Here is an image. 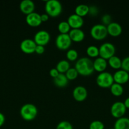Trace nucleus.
Instances as JSON below:
<instances>
[{"label": "nucleus", "instance_id": "obj_1", "mask_svg": "<svg viewBox=\"0 0 129 129\" xmlns=\"http://www.w3.org/2000/svg\"><path fill=\"white\" fill-rule=\"evenodd\" d=\"M75 68L78 73V74L83 76L91 75L94 71L93 62L88 57H82L78 59L76 62Z\"/></svg>", "mask_w": 129, "mask_h": 129}, {"label": "nucleus", "instance_id": "obj_35", "mask_svg": "<svg viewBox=\"0 0 129 129\" xmlns=\"http://www.w3.org/2000/svg\"><path fill=\"white\" fill-rule=\"evenodd\" d=\"M49 15L46 13H44L40 15V19H41L42 22H46L49 20Z\"/></svg>", "mask_w": 129, "mask_h": 129}, {"label": "nucleus", "instance_id": "obj_6", "mask_svg": "<svg viewBox=\"0 0 129 129\" xmlns=\"http://www.w3.org/2000/svg\"><path fill=\"white\" fill-rule=\"evenodd\" d=\"M99 56L106 60H108L110 58L115 55V45L110 42H105L102 44L99 48Z\"/></svg>", "mask_w": 129, "mask_h": 129}, {"label": "nucleus", "instance_id": "obj_27", "mask_svg": "<svg viewBox=\"0 0 129 129\" xmlns=\"http://www.w3.org/2000/svg\"><path fill=\"white\" fill-rule=\"evenodd\" d=\"M78 73L75 68H70L65 73V76L68 80H73L78 77Z\"/></svg>", "mask_w": 129, "mask_h": 129}, {"label": "nucleus", "instance_id": "obj_37", "mask_svg": "<svg viewBox=\"0 0 129 129\" xmlns=\"http://www.w3.org/2000/svg\"><path fill=\"white\" fill-rule=\"evenodd\" d=\"M5 122V115H4L2 113H1V112H0V127H1V126L4 124Z\"/></svg>", "mask_w": 129, "mask_h": 129}, {"label": "nucleus", "instance_id": "obj_14", "mask_svg": "<svg viewBox=\"0 0 129 129\" xmlns=\"http://www.w3.org/2000/svg\"><path fill=\"white\" fill-rule=\"evenodd\" d=\"M26 22L29 26L32 27H37L41 24L42 21L40 19V15L36 12H33L29 14L25 18Z\"/></svg>", "mask_w": 129, "mask_h": 129}, {"label": "nucleus", "instance_id": "obj_12", "mask_svg": "<svg viewBox=\"0 0 129 129\" xmlns=\"http://www.w3.org/2000/svg\"><path fill=\"white\" fill-rule=\"evenodd\" d=\"M113 76L114 82L121 85L127 83L129 80V73L122 69L116 71Z\"/></svg>", "mask_w": 129, "mask_h": 129}, {"label": "nucleus", "instance_id": "obj_16", "mask_svg": "<svg viewBox=\"0 0 129 129\" xmlns=\"http://www.w3.org/2000/svg\"><path fill=\"white\" fill-rule=\"evenodd\" d=\"M106 28L108 34L112 37H118L122 33V27L118 23L111 22L108 26H106Z\"/></svg>", "mask_w": 129, "mask_h": 129}, {"label": "nucleus", "instance_id": "obj_7", "mask_svg": "<svg viewBox=\"0 0 129 129\" xmlns=\"http://www.w3.org/2000/svg\"><path fill=\"white\" fill-rule=\"evenodd\" d=\"M126 108L123 102H117L114 103L110 108L111 114L114 118H120L124 116L126 113Z\"/></svg>", "mask_w": 129, "mask_h": 129}, {"label": "nucleus", "instance_id": "obj_30", "mask_svg": "<svg viewBox=\"0 0 129 129\" xmlns=\"http://www.w3.org/2000/svg\"><path fill=\"white\" fill-rule=\"evenodd\" d=\"M56 129H73V126L68 121L63 120L57 125Z\"/></svg>", "mask_w": 129, "mask_h": 129}, {"label": "nucleus", "instance_id": "obj_2", "mask_svg": "<svg viewBox=\"0 0 129 129\" xmlns=\"http://www.w3.org/2000/svg\"><path fill=\"white\" fill-rule=\"evenodd\" d=\"M45 10L49 16L56 17L62 11V5L58 0H48L46 2Z\"/></svg>", "mask_w": 129, "mask_h": 129}, {"label": "nucleus", "instance_id": "obj_17", "mask_svg": "<svg viewBox=\"0 0 129 129\" xmlns=\"http://www.w3.org/2000/svg\"><path fill=\"white\" fill-rule=\"evenodd\" d=\"M68 35H69L72 41L75 42H82L85 38L84 32L80 28L71 29L70 32L68 33Z\"/></svg>", "mask_w": 129, "mask_h": 129}, {"label": "nucleus", "instance_id": "obj_32", "mask_svg": "<svg viewBox=\"0 0 129 129\" xmlns=\"http://www.w3.org/2000/svg\"><path fill=\"white\" fill-rule=\"evenodd\" d=\"M111 16H110V15H108V14H106V15H103V16L102 17V23H103V25H108L109 24L111 23Z\"/></svg>", "mask_w": 129, "mask_h": 129}, {"label": "nucleus", "instance_id": "obj_15", "mask_svg": "<svg viewBox=\"0 0 129 129\" xmlns=\"http://www.w3.org/2000/svg\"><path fill=\"white\" fill-rule=\"evenodd\" d=\"M19 7L20 11L23 13L27 15L31 13L34 12L35 3L32 0H23L20 3Z\"/></svg>", "mask_w": 129, "mask_h": 129}, {"label": "nucleus", "instance_id": "obj_19", "mask_svg": "<svg viewBox=\"0 0 129 129\" xmlns=\"http://www.w3.org/2000/svg\"><path fill=\"white\" fill-rule=\"evenodd\" d=\"M115 129H129V118L121 117L118 118L114 124Z\"/></svg>", "mask_w": 129, "mask_h": 129}, {"label": "nucleus", "instance_id": "obj_21", "mask_svg": "<svg viewBox=\"0 0 129 129\" xmlns=\"http://www.w3.org/2000/svg\"><path fill=\"white\" fill-rule=\"evenodd\" d=\"M75 12L76 15L81 16V17H83L89 13V6L87 5H84V4H80L76 6Z\"/></svg>", "mask_w": 129, "mask_h": 129}, {"label": "nucleus", "instance_id": "obj_5", "mask_svg": "<svg viewBox=\"0 0 129 129\" xmlns=\"http://www.w3.org/2000/svg\"><path fill=\"white\" fill-rule=\"evenodd\" d=\"M90 33L92 37L95 40H102L108 35L107 28L103 24H96L91 28Z\"/></svg>", "mask_w": 129, "mask_h": 129}, {"label": "nucleus", "instance_id": "obj_38", "mask_svg": "<svg viewBox=\"0 0 129 129\" xmlns=\"http://www.w3.org/2000/svg\"><path fill=\"white\" fill-rule=\"evenodd\" d=\"M126 108H129V97L126 98L123 102Z\"/></svg>", "mask_w": 129, "mask_h": 129}, {"label": "nucleus", "instance_id": "obj_9", "mask_svg": "<svg viewBox=\"0 0 129 129\" xmlns=\"http://www.w3.org/2000/svg\"><path fill=\"white\" fill-rule=\"evenodd\" d=\"M34 40L37 45L44 46L50 40V34L46 30H40L35 34Z\"/></svg>", "mask_w": 129, "mask_h": 129}, {"label": "nucleus", "instance_id": "obj_26", "mask_svg": "<svg viewBox=\"0 0 129 129\" xmlns=\"http://www.w3.org/2000/svg\"><path fill=\"white\" fill-rule=\"evenodd\" d=\"M86 53L87 55L91 57H97L98 55H99V48L95 45H90L87 48Z\"/></svg>", "mask_w": 129, "mask_h": 129}, {"label": "nucleus", "instance_id": "obj_24", "mask_svg": "<svg viewBox=\"0 0 129 129\" xmlns=\"http://www.w3.org/2000/svg\"><path fill=\"white\" fill-rule=\"evenodd\" d=\"M70 68V63L67 60H61L57 64L56 69L58 71L59 73L64 74L68 69Z\"/></svg>", "mask_w": 129, "mask_h": 129}, {"label": "nucleus", "instance_id": "obj_10", "mask_svg": "<svg viewBox=\"0 0 129 129\" xmlns=\"http://www.w3.org/2000/svg\"><path fill=\"white\" fill-rule=\"evenodd\" d=\"M37 44L34 40L27 39H24L20 43V47L22 51L25 54H32L35 52Z\"/></svg>", "mask_w": 129, "mask_h": 129}, {"label": "nucleus", "instance_id": "obj_23", "mask_svg": "<svg viewBox=\"0 0 129 129\" xmlns=\"http://www.w3.org/2000/svg\"><path fill=\"white\" fill-rule=\"evenodd\" d=\"M110 91L115 96H120L123 93V88L122 85L114 83L110 87Z\"/></svg>", "mask_w": 129, "mask_h": 129}, {"label": "nucleus", "instance_id": "obj_29", "mask_svg": "<svg viewBox=\"0 0 129 129\" xmlns=\"http://www.w3.org/2000/svg\"><path fill=\"white\" fill-rule=\"evenodd\" d=\"M104 125L101 121L94 120L90 123L89 129H104Z\"/></svg>", "mask_w": 129, "mask_h": 129}, {"label": "nucleus", "instance_id": "obj_28", "mask_svg": "<svg viewBox=\"0 0 129 129\" xmlns=\"http://www.w3.org/2000/svg\"><path fill=\"white\" fill-rule=\"evenodd\" d=\"M67 57L70 61H74L78 57V52L75 49H70L67 52Z\"/></svg>", "mask_w": 129, "mask_h": 129}, {"label": "nucleus", "instance_id": "obj_11", "mask_svg": "<svg viewBox=\"0 0 129 129\" xmlns=\"http://www.w3.org/2000/svg\"><path fill=\"white\" fill-rule=\"evenodd\" d=\"M72 95L77 102H83L87 97V91L83 86H77L73 89Z\"/></svg>", "mask_w": 129, "mask_h": 129}, {"label": "nucleus", "instance_id": "obj_20", "mask_svg": "<svg viewBox=\"0 0 129 129\" xmlns=\"http://www.w3.org/2000/svg\"><path fill=\"white\" fill-rule=\"evenodd\" d=\"M54 83L56 86L59 87V88H63L65 87L68 84V79H67V76L64 74H61L59 73L58 76L56 77L53 79Z\"/></svg>", "mask_w": 129, "mask_h": 129}, {"label": "nucleus", "instance_id": "obj_8", "mask_svg": "<svg viewBox=\"0 0 129 129\" xmlns=\"http://www.w3.org/2000/svg\"><path fill=\"white\" fill-rule=\"evenodd\" d=\"M72 40L68 34H59L56 39V45L60 50H67L70 47Z\"/></svg>", "mask_w": 129, "mask_h": 129}, {"label": "nucleus", "instance_id": "obj_22", "mask_svg": "<svg viewBox=\"0 0 129 129\" xmlns=\"http://www.w3.org/2000/svg\"><path fill=\"white\" fill-rule=\"evenodd\" d=\"M108 63L110 67L115 69H119L121 68V60L116 55H113L108 60Z\"/></svg>", "mask_w": 129, "mask_h": 129}, {"label": "nucleus", "instance_id": "obj_4", "mask_svg": "<svg viewBox=\"0 0 129 129\" xmlns=\"http://www.w3.org/2000/svg\"><path fill=\"white\" fill-rule=\"evenodd\" d=\"M96 83L101 88H110L114 83L113 76L108 72L104 71L100 73L96 78Z\"/></svg>", "mask_w": 129, "mask_h": 129}, {"label": "nucleus", "instance_id": "obj_39", "mask_svg": "<svg viewBox=\"0 0 129 129\" xmlns=\"http://www.w3.org/2000/svg\"><path fill=\"white\" fill-rule=\"evenodd\" d=\"M110 129H115L114 128H110Z\"/></svg>", "mask_w": 129, "mask_h": 129}, {"label": "nucleus", "instance_id": "obj_31", "mask_svg": "<svg viewBox=\"0 0 129 129\" xmlns=\"http://www.w3.org/2000/svg\"><path fill=\"white\" fill-rule=\"evenodd\" d=\"M121 69L129 73V56L121 60Z\"/></svg>", "mask_w": 129, "mask_h": 129}, {"label": "nucleus", "instance_id": "obj_36", "mask_svg": "<svg viewBox=\"0 0 129 129\" xmlns=\"http://www.w3.org/2000/svg\"><path fill=\"white\" fill-rule=\"evenodd\" d=\"M97 13V10L96 7H94V6H91V7H89V13H91L92 14V15H96Z\"/></svg>", "mask_w": 129, "mask_h": 129}, {"label": "nucleus", "instance_id": "obj_25", "mask_svg": "<svg viewBox=\"0 0 129 129\" xmlns=\"http://www.w3.org/2000/svg\"><path fill=\"white\" fill-rule=\"evenodd\" d=\"M58 31L61 34H67L71 30V27L67 21H61L58 25Z\"/></svg>", "mask_w": 129, "mask_h": 129}, {"label": "nucleus", "instance_id": "obj_3", "mask_svg": "<svg viewBox=\"0 0 129 129\" xmlns=\"http://www.w3.org/2000/svg\"><path fill=\"white\" fill-rule=\"evenodd\" d=\"M37 108L34 105L27 103L24 105L20 108V113L23 119L26 121L34 120L37 115Z\"/></svg>", "mask_w": 129, "mask_h": 129}, {"label": "nucleus", "instance_id": "obj_34", "mask_svg": "<svg viewBox=\"0 0 129 129\" xmlns=\"http://www.w3.org/2000/svg\"><path fill=\"white\" fill-rule=\"evenodd\" d=\"M59 74V73L56 68H53V69H51L49 71V74H50V76L52 78H53V79L55 78L56 76H58Z\"/></svg>", "mask_w": 129, "mask_h": 129}, {"label": "nucleus", "instance_id": "obj_18", "mask_svg": "<svg viewBox=\"0 0 129 129\" xmlns=\"http://www.w3.org/2000/svg\"><path fill=\"white\" fill-rule=\"evenodd\" d=\"M108 66V62L106 59L103 58L97 57V59H95L94 61L93 62V66L94 69L95 71L99 73H102L105 71Z\"/></svg>", "mask_w": 129, "mask_h": 129}, {"label": "nucleus", "instance_id": "obj_33", "mask_svg": "<svg viewBox=\"0 0 129 129\" xmlns=\"http://www.w3.org/2000/svg\"><path fill=\"white\" fill-rule=\"evenodd\" d=\"M45 51V48L44 46L42 45H37L35 49V52L37 53V54H42Z\"/></svg>", "mask_w": 129, "mask_h": 129}, {"label": "nucleus", "instance_id": "obj_13", "mask_svg": "<svg viewBox=\"0 0 129 129\" xmlns=\"http://www.w3.org/2000/svg\"><path fill=\"white\" fill-rule=\"evenodd\" d=\"M67 22L72 29L80 28L83 24V18L75 13L70 15Z\"/></svg>", "mask_w": 129, "mask_h": 129}]
</instances>
